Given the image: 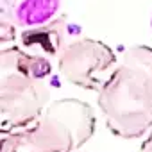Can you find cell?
<instances>
[{"label":"cell","mask_w":152,"mask_h":152,"mask_svg":"<svg viewBox=\"0 0 152 152\" xmlns=\"http://www.w3.org/2000/svg\"><path fill=\"white\" fill-rule=\"evenodd\" d=\"M99 107L111 134L136 140L152 131V47L134 45L99 91Z\"/></svg>","instance_id":"cell-1"},{"label":"cell","mask_w":152,"mask_h":152,"mask_svg":"<svg viewBox=\"0 0 152 152\" xmlns=\"http://www.w3.org/2000/svg\"><path fill=\"white\" fill-rule=\"evenodd\" d=\"M50 61L20 47L0 52V129L2 134L31 125L48 107L50 90L45 79Z\"/></svg>","instance_id":"cell-2"},{"label":"cell","mask_w":152,"mask_h":152,"mask_svg":"<svg viewBox=\"0 0 152 152\" xmlns=\"http://www.w3.org/2000/svg\"><path fill=\"white\" fill-rule=\"evenodd\" d=\"M95 113L79 99H61L45 109L34 127L2 138V152H73L95 132Z\"/></svg>","instance_id":"cell-3"},{"label":"cell","mask_w":152,"mask_h":152,"mask_svg":"<svg viewBox=\"0 0 152 152\" xmlns=\"http://www.w3.org/2000/svg\"><path fill=\"white\" fill-rule=\"evenodd\" d=\"M113 64H116V56L111 47L91 38H83L66 45L57 61L59 73L66 83L90 91H100L107 81L104 75Z\"/></svg>","instance_id":"cell-4"},{"label":"cell","mask_w":152,"mask_h":152,"mask_svg":"<svg viewBox=\"0 0 152 152\" xmlns=\"http://www.w3.org/2000/svg\"><path fill=\"white\" fill-rule=\"evenodd\" d=\"M61 0H0V20L16 29H32L52 22Z\"/></svg>","instance_id":"cell-5"},{"label":"cell","mask_w":152,"mask_h":152,"mask_svg":"<svg viewBox=\"0 0 152 152\" xmlns=\"http://www.w3.org/2000/svg\"><path fill=\"white\" fill-rule=\"evenodd\" d=\"M64 39V18L52 20L45 25L25 29L22 34V45L25 50H39L45 54H56L61 50Z\"/></svg>","instance_id":"cell-6"},{"label":"cell","mask_w":152,"mask_h":152,"mask_svg":"<svg viewBox=\"0 0 152 152\" xmlns=\"http://www.w3.org/2000/svg\"><path fill=\"white\" fill-rule=\"evenodd\" d=\"M15 36H16V27L11 25L9 22L0 20V39H2V43H7L9 39H15Z\"/></svg>","instance_id":"cell-7"},{"label":"cell","mask_w":152,"mask_h":152,"mask_svg":"<svg viewBox=\"0 0 152 152\" xmlns=\"http://www.w3.org/2000/svg\"><path fill=\"white\" fill-rule=\"evenodd\" d=\"M140 152H152V131L147 134L145 141L141 143V147H140Z\"/></svg>","instance_id":"cell-8"},{"label":"cell","mask_w":152,"mask_h":152,"mask_svg":"<svg viewBox=\"0 0 152 152\" xmlns=\"http://www.w3.org/2000/svg\"><path fill=\"white\" fill-rule=\"evenodd\" d=\"M150 27H152V20H150Z\"/></svg>","instance_id":"cell-9"}]
</instances>
